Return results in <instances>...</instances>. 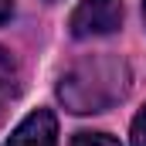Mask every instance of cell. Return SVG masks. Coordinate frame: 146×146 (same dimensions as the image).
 <instances>
[{
    "mask_svg": "<svg viewBox=\"0 0 146 146\" xmlns=\"http://www.w3.org/2000/svg\"><path fill=\"white\" fill-rule=\"evenodd\" d=\"M129 88V68L115 54H95L72 65L61 75L58 95L72 112H102L112 102H119Z\"/></svg>",
    "mask_w": 146,
    "mask_h": 146,
    "instance_id": "6da1fadb",
    "label": "cell"
},
{
    "mask_svg": "<svg viewBox=\"0 0 146 146\" xmlns=\"http://www.w3.org/2000/svg\"><path fill=\"white\" fill-rule=\"evenodd\" d=\"M143 17H146V0H143Z\"/></svg>",
    "mask_w": 146,
    "mask_h": 146,
    "instance_id": "ba28073f",
    "label": "cell"
},
{
    "mask_svg": "<svg viewBox=\"0 0 146 146\" xmlns=\"http://www.w3.org/2000/svg\"><path fill=\"white\" fill-rule=\"evenodd\" d=\"M129 146H146V106L136 112L133 129H129Z\"/></svg>",
    "mask_w": 146,
    "mask_h": 146,
    "instance_id": "8992f818",
    "label": "cell"
},
{
    "mask_svg": "<svg viewBox=\"0 0 146 146\" xmlns=\"http://www.w3.org/2000/svg\"><path fill=\"white\" fill-rule=\"evenodd\" d=\"M17 92V61L7 48H0V99H10Z\"/></svg>",
    "mask_w": 146,
    "mask_h": 146,
    "instance_id": "277c9868",
    "label": "cell"
},
{
    "mask_svg": "<svg viewBox=\"0 0 146 146\" xmlns=\"http://www.w3.org/2000/svg\"><path fill=\"white\" fill-rule=\"evenodd\" d=\"M119 24H122V0H78L68 21L75 37H102L119 31Z\"/></svg>",
    "mask_w": 146,
    "mask_h": 146,
    "instance_id": "7a4b0ae2",
    "label": "cell"
},
{
    "mask_svg": "<svg viewBox=\"0 0 146 146\" xmlns=\"http://www.w3.org/2000/svg\"><path fill=\"white\" fill-rule=\"evenodd\" d=\"M14 17V0H0V24H7Z\"/></svg>",
    "mask_w": 146,
    "mask_h": 146,
    "instance_id": "52a82bcc",
    "label": "cell"
},
{
    "mask_svg": "<svg viewBox=\"0 0 146 146\" xmlns=\"http://www.w3.org/2000/svg\"><path fill=\"white\" fill-rule=\"evenodd\" d=\"M72 146H119V139H112L109 133H78Z\"/></svg>",
    "mask_w": 146,
    "mask_h": 146,
    "instance_id": "5b68a950",
    "label": "cell"
},
{
    "mask_svg": "<svg viewBox=\"0 0 146 146\" xmlns=\"http://www.w3.org/2000/svg\"><path fill=\"white\" fill-rule=\"evenodd\" d=\"M54 143H58L54 112L51 109H34L17 122V129L10 133V139L3 146H54Z\"/></svg>",
    "mask_w": 146,
    "mask_h": 146,
    "instance_id": "3957f363",
    "label": "cell"
}]
</instances>
